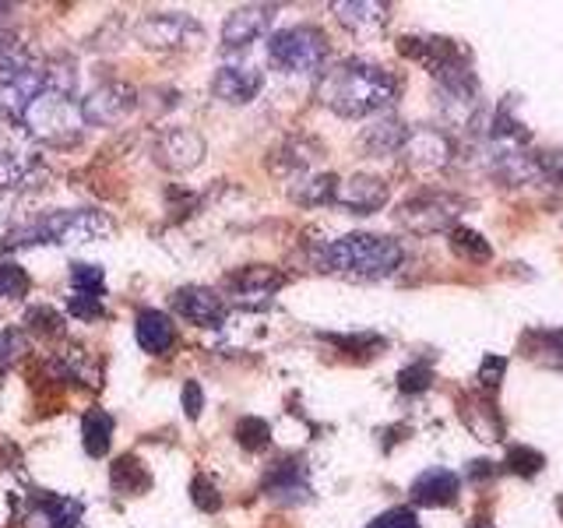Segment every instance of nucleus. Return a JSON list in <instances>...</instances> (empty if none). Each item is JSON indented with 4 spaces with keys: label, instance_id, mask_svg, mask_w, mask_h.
Returning a JSON list of instances; mask_svg holds the SVG:
<instances>
[{
    "label": "nucleus",
    "instance_id": "f257e3e1",
    "mask_svg": "<svg viewBox=\"0 0 563 528\" xmlns=\"http://www.w3.org/2000/svg\"><path fill=\"white\" fill-rule=\"evenodd\" d=\"M317 96H321L328 110L356 120V117L377 113L384 106H391L398 96V81L391 78V70H384L377 64L345 61L321 78Z\"/></svg>",
    "mask_w": 563,
    "mask_h": 528
},
{
    "label": "nucleus",
    "instance_id": "f03ea898",
    "mask_svg": "<svg viewBox=\"0 0 563 528\" xmlns=\"http://www.w3.org/2000/svg\"><path fill=\"white\" fill-rule=\"evenodd\" d=\"M401 261H405L401 243L391 237H374V233H349L317 251V264H321L324 272H342L356 278H384V275H391Z\"/></svg>",
    "mask_w": 563,
    "mask_h": 528
},
{
    "label": "nucleus",
    "instance_id": "7ed1b4c3",
    "mask_svg": "<svg viewBox=\"0 0 563 528\" xmlns=\"http://www.w3.org/2000/svg\"><path fill=\"white\" fill-rule=\"evenodd\" d=\"M113 222L96 208H67V211H46V216L32 219L25 226H14L4 233V251L8 246H32V243H57V246H75V243H92L110 237Z\"/></svg>",
    "mask_w": 563,
    "mask_h": 528
},
{
    "label": "nucleus",
    "instance_id": "20e7f679",
    "mask_svg": "<svg viewBox=\"0 0 563 528\" xmlns=\"http://www.w3.org/2000/svg\"><path fill=\"white\" fill-rule=\"evenodd\" d=\"M22 123L29 128V134L35 141H43V145H53V148H70L81 141V131H85V117H81V106L70 102V96H60V92H40L29 110L22 117Z\"/></svg>",
    "mask_w": 563,
    "mask_h": 528
},
{
    "label": "nucleus",
    "instance_id": "39448f33",
    "mask_svg": "<svg viewBox=\"0 0 563 528\" xmlns=\"http://www.w3.org/2000/svg\"><path fill=\"white\" fill-rule=\"evenodd\" d=\"M268 61L286 75H317L328 61V40L313 25L282 29L268 40Z\"/></svg>",
    "mask_w": 563,
    "mask_h": 528
},
{
    "label": "nucleus",
    "instance_id": "423d86ee",
    "mask_svg": "<svg viewBox=\"0 0 563 528\" xmlns=\"http://www.w3.org/2000/svg\"><path fill=\"white\" fill-rule=\"evenodd\" d=\"M145 50H198L205 43V29L198 18L184 11H155L145 14L134 29Z\"/></svg>",
    "mask_w": 563,
    "mask_h": 528
},
{
    "label": "nucleus",
    "instance_id": "0eeeda50",
    "mask_svg": "<svg viewBox=\"0 0 563 528\" xmlns=\"http://www.w3.org/2000/svg\"><path fill=\"white\" fill-rule=\"evenodd\" d=\"M46 92V67L35 64L22 53H11V57L0 61V110H8L11 117L22 120L29 102Z\"/></svg>",
    "mask_w": 563,
    "mask_h": 528
},
{
    "label": "nucleus",
    "instance_id": "6e6552de",
    "mask_svg": "<svg viewBox=\"0 0 563 528\" xmlns=\"http://www.w3.org/2000/svg\"><path fill=\"white\" fill-rule=\"evenodd\" d=\"M462 211H465V198H457V194H448V190H427L401 205L398 222L419 237H430V233H440V229H448Z\"/></svg>",
    "mask_w": 563,
    "mask_h": 528
},
{
    "label": "nucleus",
    "instance_id": "1a4fd4ad",
    "mask_svg": "<svg viewBox=\"0 0 563 528\" xmlns=\"http://www.w3.org/2000/svg\"><path fill=\"white\" fill-rule=\"evenodd\" d=\"M134 106L137 92L128 81H102L81 99V117L85 123H96V128H113V123L131 117Z\"/></svg>",
    "mask_w": 563,
    "mask_h": 528
},
{
    "label": "nucleus",
    "instance_id": "9d476101",
    "mask_svg": "<svg viewBox=\"0 0 563 528\" xmlns=\"http://www.w3.org/2000/svg\"><path fill=\"white\" fill-rule=\"evenodd\" d=\"M155 163L169 169V173H187L205 158V138L190 128H166L158 131L155 145H152Z\"/></svg>",
    "mask_w": 563,
    "mask_h": 528
},
{
    "label": "nucleus",
    "instance_id": "9b49d317",
    "mask_svg": "<svg viewBox=\"0 0 563 528\" xmlns=\"http://www.w3.org/2000/svg\"><path fill=\"white\" fill-rule=\"evenodd\" d=\"M173 310L184 317V321L198 324V328H222L225 321V304L219 293H211L205 286H184L173 293Z\"/></svg>",
    "mask_w": 563,
    "mask_h": 528
},
{
    "label": "nucleus",
    "instance_id": "f8f14e48",
    "mask_svg": "<svg viewBox=\"0 0 563 528\" xmlns=\"http://www.w3.org/2000/svg\"><path fill=\"white\" fill-rule=\"evenodd\" d=\"M272 18H275V8H264V4L229 11L225 25H222V46L225 50H246L272 29Z\"/></svg>",
    "mask_w": 563,
    "mask_h": 528
},
{
    "label": "nucleus",
    "instance_id": "ddd939ff",
    "mask_svg": "<svg viewBox=\"0 0 563 528\" xmlns=\"http://www.w3.org/2000/svg\"><path fill=\"white\" fill-rule=\"evenodd\" d=\"M261 88H264V75L254 64H222L216 70V78H211V92H216V99L233 102V106L251 102Z\"/></svg>",
    "mask_w": 563,
    "mask_h": 528
},
{
    "label": "nucleus",
    "instance_id": "4468645a",
    "mask_svg": "<svg viewBox=\"0 0 563 528\" xmlns=\"http://www.w3.org/2000/svg\"><path fill=\"white\" fill-rule=\"evenodd\" d=\"M334 201L356 216H369V211H380L387 205V184L377 176H349L345 184H339Z\"/></svg>",
    "mask_w": 563,
    "mask_h": 528
},
{
    "label": "nucleus",
    "instance_id": "2eb2a0df",
    "mask_svg": "<svg viewBox=\"0 0 563 528\" xmlns=\"http://www.w3.org/2000/svg\"><path fill=\"white\" fill-rule=\"evenodd\" d=\"M264 490H268V497L286 501V504L303 501L307 493H310V486H307V465L299 462V458H282V462L272 465V472L264 475Z\"/></svg>",
    "mask_w": 563,
    "mask_h": 528
},
{
    "label": "nucleus",
    "instance_id": "dca6fc26",
    "mask_svg": "<svg viewBox=\"0 0 563 528\" xmlns=\"http://www.w3.org/2000/svg\"><path fill=\"white\" fill-rule=\"evenodd\" d=\"M457 490H462L457 475L451 469L437 465V469H427L412 483V501L422 504V507H451L457 501Z\"/></svg>",
    "mask_w": 563,
    "mask_h": 528
},
{
    "label": "nucleus",
    "instance_id": "f3484780",
    "mask_svg": "<svg viewBox=\"0 0 563 528\" xmlns=\"http://www.w3.org/2000/svg\"><path fill=\"white\" fill-rule=\"evenodd\" d=\"M282 282H286V275L268 268V264H251V268H240L236 275L225 278L229 293H233L236 299H268L272 293L282 289Z\"/></svg>",
    "mask_w": 563,
    "mask_h": 528
},
{
    "label": "nucleus",
    "instance_id": "a211bd4d",
    "mask_svg": "<svg viewBox=\"0 0 563 528\" xmlns=\"http://www.w3.org/2000/svg\"><path fill=\"white\" fill-rule=\"evenodd\" d=\"M134 334H137V345L145 349L148 356H166L176 345V328L169 321V314L163 310H141L134 321Z\"/></svg>",
    "mask_w": 563,
    "mask_h": 528
},
{
    "label": "nucleus",
    "instance_id": "6ab92c4d",
    "mask_svg": "<svg viewBox=\"0 0 563 528\" xmlns=\"http://www.w3.org/2000/svg\"><path fill=\"white\" fill-rule=\"evenodd\" d=\"M40 166L32 145L25 141H0V190L8 187H22L29 176Z\"/></svg>",
    "mask_w": 563,
    "mask_h": 528
},
{
    "label": "nucleus",
    "instance_id": "aec40b11",
    "mask_svg": "<svg viewBox=\"0 0 563 528\" xmlns=\"http://www.w3.org/2000/svg\"><path fill=\"white\" fill-rule=\"evenodd\" d=\"M405 152H409V163L419 169H440L451 163V141L440 131H412Z\"/></svg>",
    "mask_w": 563,
    "mask_h": 528
},
{
    "label": "nucleus",
    "instance_id": "412c9836",
    "mask_svg": "<svg viewBox=\"0 0 563 528\" xmlns=\"http://www.w3.org/2000/svg\"><path fill=\"white\" fill-rule=\"evenodd\" d=\"M32 507L40 510V518L46 521V528H75L81 521V501L75 497H60V493H46L35 490L32 493Z\"/></svg>",
    "mask_w": 563,
    "mask_h": 528
},
{
    "label": "nucleus",
    "instance_id": "4be33fe9",
    "mask_svg": "<svg viewBox=\"0 0 563 528\" xmlns=\"http://www.w3.org/2000/svg\"><path fill=\"white\" fill-rule=\"evenodd\" d=\"M409 138H412V131L405 128L401 120L384 117V120L374 123V128L363 131V145H366V152H374V155H391V152H405Z\"/></svg>",
    "mask_w": 563,
    "mask_h": 528
},
{
    "label": "nucleus",
    "instance_id": "5701e85b",
    "mask_svg": "<svg viewBox=\"0 0 563 528\" xmlns=\"http://www.w3.org/2000/svg\"><path fill=\"white\" fill-rule=\"evenodd\" d=\"M81 444L92 458H102L110 454V444H113V416L102 413V409H88L85 419H81Z\"/></svg>",
    "mask_w": 563,
    "mask_h": 528
},
{
    "label": "nucleus",
    "instance_id": "b1692460",
    "mask_svg": "<svg viewBox=\"0 0 563 528\" xmlns=\"http://www.w3.org/2000/svg\"><path fill=\"white\" fill-rule=\"evenodd\" d=\"M110 483L117 493H123V497H141V493L152 486V472L141 465L134 454H123V458H117Z\"/></svg>",
    "mask_w": 563,
    "mask_h": 528
},
{
    "label": "nucleus",
    "instance_id": "393cba45",
    "mask_svg": "<svg viewBox=\"0 0 563 528\" xmlns=\"http://www.w3.org/2000/svg\"><path fill=\"white\" fill-rule=\"evenodd\" d=\"M334 194H339V176L321 173V176H310V180H299L289 190V198L299 205H324V201H334Z\"/></svg>",
    "mask_w": 563,
    "mask_h": 528
},
{
    "label": "nucleus",
    "instance_id": "a878e982",
    "mask_svg": "<svg viewBox=\"0 0 563 528\" xmlns=\"http://www.w3.org/2000/svg\"><path fill=\"white\" fill-rule=\"evenodd\" d=\"M331 11L345 29H377L387 22V4H334Z\"/></svg>",
    "mask_w": 563,
    "mask_h": 528
},
{
    "label": "nucleus",
    "instance_id": "bb28decb",
    "mask_svg": "<svg viewBox=\"0 0 563 528\" xmlns=\"http://www.w3.org/2000/svg\"><path fill=\"white\" fill-rule=\"evenodd\" d=\"M525 345L532 349V356L539 363L563 370V331H532L525 339Z\"/></svg>",
    "mask_w": 563,
    "mask_h": 528
},
{
    "label": "nucleus",
    "instance_id": "cd10ccee",
    "mask_svg": "<svg viewBox=\"0 0 563 528\" xmlns=\"http://www.w3.org/2000/svg\"><path fill=\"white\" fill-rule=\"evenodd\" d=\"M451 251L465 261H475V264H486L493 257V246L475 233V229H465V226H457L451 233Z\"/></svg>",
    "mask_w": 563,
    "mask_h": 528
},
{
    "label": "nucleus",
    "instance_id": "c85d7f7f",
    "mask_svg": "<svg viewBox=\"0 0 563 528\" xmlns=\"http://www.w3.org/2000/svg\"><path fill=\"white\" fill-rule=\"evenodd\" d=\"M70 289H75L78 296H99L102 299V289H106V272L99 268V264H70Z\"/></svg>",
    "mask_w": 563,
    "mask_h": 528
},
{
    "label": "nucleus",
    "instance_id": "c756f323",
    "mask_svg": "<svg viewBox=\"0 0 563 528\" xmlns=\"http://www.w3.org/2000/svg\"><path fill=\"white\" fill-rule=\"evenodd\" d=\"M236 440L243 451H264L272 444V427L261 416H243L236 422Z\"/></svg>",
    "mask_w": 563,
    "mask_h": 528
},
{
    "label": "nucleus",
    "instance_id": "7c9ffc66",
    "mask_svg": "<svg viewBox=\"0 0 563 528\" xmlns=\"http://www.w3.org/2000/svg\"><path fill=\"white\" fill-rule=\"evenodd\" d=\"M25 328H29L32 334H40V339H53V334H60L64 317H60V310H53V307H46V304H35V307H29V314H25Z\"/></svg>",
    "mask_w": 563,
    "mask_h": 528
},
{
    "label": "nucleus",
    "instance_id": "2f4dec72",
    "mask_svg": "<svg viewBox=\"0 0 563 528\" xmlns=\"http://www.w3.org/2000/svg\"><path fill=\"white\" fill-rule=\"evenodd\" d=\"M29 296V275L11 261H0V304H14V299Z\"/></svg>",
    "mask_w": 563,
    "mask_h": 528
},
{
    "label": "nucleus",
    "instance_id": "473e14b6",
    "mask_svg": "<svg viewBox=\"0 0 563 528\" xmlns=\"http://www.w3.org/2000/svg\"><path fill=\"white\" fill-rule=\"evenodd\" d=\"M504 465L515 472V475H528V480H532V475H539L542 472V465H545V458L536 451V448H510L507 451V458H504Z\"/></svg>",
    "mask_w": 563,
    "mask_h": 528
},
{
    "label": "nucleus",
    "instance_id": "72a5a7b5",
    "mask_svg": "<svg viewBox=\"0 0 563 528\" xmlns=\"http://www.w3.org/2000/svg\"><path fill=\"white\" fill-rule=\"evenodd\" d=\"M433 381V370L430 363H412V366H405L401 374H398V387L405 395H419V392H427Z\"/></svg>",
    "mask_w": 563,
    "mask_h": 528
},
{
    "label": "nucleus",
    "instance_id": "f704fd0d",
    "mask_svg": "<svg viewBox=\"0 0 563 528\" xmlns=\"http://www.w3.org/2000/svg\"><path fill=\"white\" fill-rule=\"evenodd\" d=\"M190 501L198 504L201 510H208V515H216V510L222 507V497L211 480H205V475H198V480L190 483Z\"/></svg>",
    "mask_w": 563,
    "mask_h": 528
},
{
    "label": "nucleus",
    "instance_id": "c9c22d12",
    "mask_svg": "<svg viewBox=\"0 0 563 528\" xmlns=\"http://www.w3.org/2000/svg\"><path fill=\"white\" fill-rule=\"evenodd\" d=\"M366 528H422V525L412 507H391V510H384L380 518L369 521Z\"/></svg>",
    "mask_w": 563,
    "mask_h": 528
},
{
    "label": "nucleus",
    "instance_id": "e433bc0d",
    "mask_svg": "<svg viewBox=\"0 0 563 528\" xmlns=\"http://www.w3.org/2000/svg\"><path fill=\"white\" fill-rule=\"evenodd\" d=\"M67 314L78 317V321H99L106 310H102V299L99 296H78L75 293V296L67 299Z\"/></svg>",
    "mask_w": 563,
    "mask_h": 528
},
{
    "label": "nucleus",
    "instance_id": "4c0bfd02",
    "mask_svg": "<svg viewBox=\"0 0 563 528\" xmlns=\"http://www.w3.org/2000/svg\"><path fill=\"white\" fill-rule=\"evenodd\" d=\"M536 166H539V176H545L550 184L563 187V148H550L536 155Z\"/></svg>",
    "mask_w": 563,
    "mask_h": 528
},
{
    "label": "nucleus",
    "instance_id": "58836bf2",
    "mask_svg": "<svg viewBox=\"0 0 563 528\" xmlns=\"http://www.w3.org/2000/svg\"><path fill=\"white\" fill-rule=\"evenodd\" d=\"M504 370H507V360L504 356H486L483 366H479V384L486 392H497L500 381H504Z\"/></svg>",
    "mask_w": 563,
    "mask_h": 528
},
{
    "label": "nucleus",
    "instance_id": "ea45409f",
    "mask_svg": "<svg viewBox=\"0 0 563 528\" xmlns=\"http://www.w3.org/2000/svg\"><path fill=\"white\" fill-rule=\"evenodd\" d=\"M18 352H25V334L18 331V328H8V331H0V366L11 363Z\"/></svg>",
    "mask_w": 563,
    "mask_h": 528
},
{
    "label": "nucleus",
    "instance_id": "a19ab883",
    "mask_svg": "<svg viewBox=\"0 0 563 528\" xmlns=\"http://www.w3.org/2000/svg\"><path fill=\"white\" fill-rule=\"evenodd\" d=\"M180 398H184V413H187V419H198L201 409H205V392H201V384H198V381H187V384H184V392H180Z\"/></svg>",
    "mask_w": 563,
    "mask_h": 528
},
{
    "label": "nucleus",
    "instance_id": "79ce46f5",
    "mask_svg": "<svg viewBox=\"0 0 563 528\" xmlns=\"http://www.w3.org/2000/svg\"><path fill=\"white\" fill-rule=\"evenodd\" d=\"M493 472H497V465H493V462H472V465H468V480L483 483V480H489Z\"/></svg>",
    "mask_w": 563,
    "mask_h": 528
},
{
    "label": "nucleus",
    "instance_id": "37998d69",
    "mask_svg": "<svg viewBox=\"0 0 563 528\" xmlns=\"http://www.w3.org/2000/svg\"><path fill=\"white\" fill-rule=\"evenodd\" d=\"M556 510H560V518H563V493H560V501H556Z\"/></svg>",
    "mask_w": 563,
    "mask_h": 528
},
{
    "label": "nucleus",
    "instance_id": "c03bdc74",
    "mask_svg": "<svg viewBox=\"0 0 563 528\" xmlns=\"http://www.w3.org/2000/svg\"><path fill=\"white\" fill-rule=\"evenodd\" d=\"M472 528H489V525H486V521H475Z\"/></svg>",
    "mask_w": 563,
    "mask_h": 528
},
{
    "label": "nucleus",
    "instance_id": "a18cd8bd",
    "mask_svg": "<svg viewBox=\"0 0 563 528\" xmlns=\"http://www.w3.org/2000/svg\"><path fill=\"white\" fill-rule=\"evenodd\" d=\"M0 11H8V8H4V4H0Z\"/></svg>",
    "mask_w": 563,
    "mask_h": 528
}]
</instances>
